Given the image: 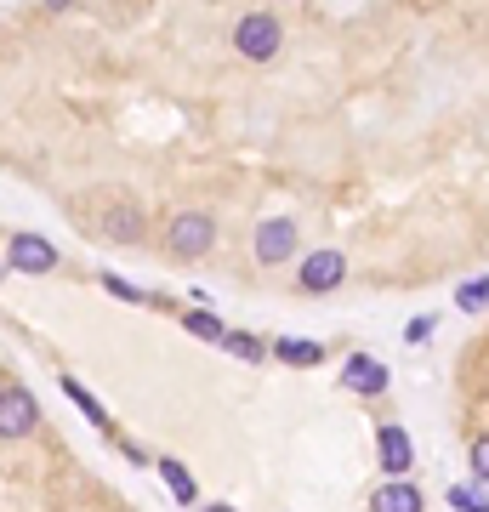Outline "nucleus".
Returning a JSON list of instances; mask_svg holds the SVG:
<instances>
[{"label": "nucleus", "instance_id": "f257e3e1", "mask_svg": "<svg viewBox=\"0 0 489 512\" xmlns=\"http://www.w3.org/2000/svg\"><path fill=\"white\" fill-rule=\"evenodd\" d=\"M217 245V217L211 211H177V217L165 222V251L177 256V262H194Z\"/></svg>", "mask_w": 489, "mask_h": 512}, {"label": "nucleus", "instance_id": "f03ea898", "mask_svg": "<svg viewBox=\"0 0 489 512\" xmlns=\"http://www.w3.org/2000/svg\"><path fill=\"white\" fill-rule=\"evenodd\" d=\"M279 46H285V29H279V18L273 12H245L234 29V52L251 57V63H268V57H279Z\"/></svg>", "mask_w": 489, "mask_h": 512}, {"label": "nucleus", "instance_id": "7ed1b4c3", "mask_svg": "<svg viewBox=\"0 0 489 512\" xmlns=\"http://www.w3.org/2000/svg\"><path fill=\"white\" fill-rule=\"evenodd\" d=\"M40 427V399L23 382L0 387V444H18Z\"/></svg>", "mask_w": 489, "mask_h": 512}, {"label": "nucleus", "instance_id": "20e7f679", "mask_svg": "<svg viewBox=\"0 0 489 512\" xmlns=\"http://www.w3.org/2000/svg\"><path fill=\"white\" fill-rule=\"evenodd\" d=\"M6 262H12V274H52L57 268V245L46 234H12L6 239Z\"/></svg>", "mask_w": 489, "mask_h": 512}, {"label": "nucleus", "instance_id": "39448f33", "mask_svg": "<svg viewBox=\"0 0 489 512\" xmlns=\"http://www.w3.org/2000/svg\"><path fill=\"white\" fill-rule=\"evenodd\" d=\"M347 279V256L342 251H308L302 256V268H296V285H302V291H313V296H325V291H336V285H342Z\"/></svg>", "mask_w": 489, "mask_h": 512}, {"label": "nucleus", "instance_id": "423d86ee", "mask_svg": "<svg viewBox=\"0 0 489 512\" xmlns=\"http://www.w3.org/2000/svg\"><path fill=\"white\" fill-rule=\"evenodd\" d=\"M97 234L114 239V245H137V239L148 234V211L137 200H114L103 205V217H97Z\"/></svg>", "mask_w": 489, "mask_h": 512}, {"label": "nucleus", "instance_id": "0eeeda50", "mask_svg": "<svg viewBox=\"0 0 489 512\" xmlns=\"http://www.w3.org/2000/svg\"><path fill=\"white\" fill-rule=\"evenodd\" d=\"M285 256H296V222L290 217H262L256 222V262L279 268Z\"/></svg>", "mask_w": 489, "mask_h": 512}, {"label": "nucleus", "instance_id": "6e6552de", "mask_svg": "<svg viewBox=\"0 0 489 512\" xmlns=\"http://www.w3.org/2000/svg\"><path fill=\"white\" fill-rule=\"evenodd\" d=\"M342 393H359V399H376V393H387V365H381V359H370V353H347Z\"/></svg>", "mask_w": 489, "mask_h": 512}, {"label": "nucleus", "instance_id": "1a4fd4ad", "mask_svg": "<svg viewBox=\"0 0 489 512\" xmlns=\"http://www.w3.org/2000/svg\"><path fill=\"white\" fill-rule=\"evenodd\" d=\"M376 450H381V473H387V478H404V473H410V461H416V444H410L404 427H381Z\"/></svg>", "mask_w": 489, "mask_h": 512}, {"label": "nucleus", "instance_id": "9d476101", "mask_svg": "<svg viewBox=\"0 0 489 512\" xmlns=\"http://www.w3.org/2000/svg\"><path fill=\"white\" fill-rule=\"evenodd\" d=\"M370 512H427V501H421V484H410V478H387V484H376V495H370Z\"/></svg>", "mask_w": 489, "mask_h": 512}, {"label": "nucleus", "instance_id": "9b49d317", "mask_svg": "<svg viewBox=\"0 0 489 512\" xmlns=\"http://www.w3.org/2000/svg\"><path fill=\"white\" fill-rule=\"evenodd\" d=\"M268 353L279 365H296V370L325 365V342H313V336H279V342H268Z\"/></svg>", "mask_w": 489, "mask_h": 512}, {"label": "nucleus", "instance_id": "f8f14e48", "mask_svg": "<svg viewBox=\"0 0 489 512\" xmlns=\"http://www.w3.org/2000/svg\"><path fill=\"white\" fill-rule=\"evenodd\" d=\"M160 478H165V490H171V501H177V507H194V501H200V484H194V473H188L177 456L160 461Z\"/></svg>", "mask_w": 489, "mask_h": 512}, {"label": "nucleus", "instance_id": "ddd939ff", "mask_svg": "<svg viewBox=\"0 0 489 512\" xmlns=\"http://www.w3.org/2000/svg\"><path fill=\"white\" fill-rule=\"evenodd\" d=\"M57 387L69 393V404H74V410H80V416L91 421V427H103V433H109V410H103V404L91 399V387L80 382V376H63V382H57Z\"/></svg>", "mask_w": 489, "mask_h": 512}, {"label": "nucleus", "instance_id": "4468645a", "mask_svg": "<svg viewBox=\"0 0 489 512\" xmlns=\"http://www.w3.org/2000/svg\"><path fill=\"white\" fill-rule=\"evenodd\" d=\"M222 353H234L245 365H262V359H268V342L251 336V330H222Z\"/></svg>", "mask_w": 489, "mask_h": 512}, {"label": "nucleus", "instance_id": "2eb2a0df", "mask_svg": "<svg viewBox=\"0 0 489 512\" xmlns=\"http://www.w3.org/2000/svg\"><path fill=\"white\" fill-rule=\"evenodd\" d=\"M455 308H461V313H472V319H478V313L489 308V279H484V274H472L467 285H455Z\"/></svg>", "mask_w": 489, "mask_h": 512}, {"label": "nucleus", "instance_id": "dca6fc26", "mask_svg": "<svg viewBox=\"0 0 489 512\" xmlns=\"http://www.w3.org/2000/svg\"><path fill=\"white\" fill-rule=\"evenodd\" d=\"M450 507H455V512H489L484 478H472V484H455V490H450Z\"/></svg>", "mask_w": 489, "mask_h": 512}, {"label": "nucleus", "instance_id": "f3484780", "mask_svg": "<svg viewBox=\"0 0 489 512\" xmlns=\"http://www.w3.org/2000/svg\"><path fill=\"white\" fill-rule=\"evenodd\" d=\"M103 291L120 296V302H131V308H160V296L137 291V285H131V279H120V274H103Z\"/></svg>", "mask_w": 489, "mask_h": 512}, {"label": "nucleus", "instance_id": "a211bd4d", "mask_svg": "<svg viewBox=\"0 0 489 512\" xmlns=\"http://www.w3.org/2000/svg\"><path fill=\"white\" fill-rule=\"evenodd\" d=\"M182 325H188V336H200V342H222V330H228V325H222V319H217V313H182Z\"/></svg>", "mask_w": 489, "mask_h": 512}, {"label": "nucleus", "instance_id": "6ab92c4d", "mask_svg": "<svg viewBox=\"0 0 489 512\" xmlns=\"http://www.w3.org/2000/svg\"><path fill=\"white\" fill-rule=\"evenodd\" d=\"M433 330H438V319H433V313H421V319H410V325H404V342H427Z\"/></svg>", "mask_w": 489, "mask_h": 512}, {"label": "nucleus", "instance_id": "aec40b11", "mask_svg": "<svg viewBox=\"0 0 489 512\" xmlns=\"http://www.w3.org/2000/svg\"><path fill=\"white\" fill-rule=\"evenodd\" d=\"M472 478H489V444H472Z\"/></svg>", "mask_w": 489, "mask_h": 512}, {"label": "nucleus", "instance_id": "412c9836", "mask_svg": "<svg viewBox=\"0 0 489 512\" xmlns=\"http://www.w3.org/2000/svg\"><path fill=\"white\" fill-rule=\"evenodd\" d=\"M200 512H239V507H228V501H211V507H200Z\"/></svg>", "mask_w": 489, "mask_h": 512}]
</instances>
